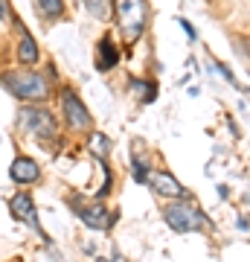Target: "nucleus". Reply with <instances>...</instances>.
Instances as JSON below:
<instances>
[{
	"label": "nucleus",
	"instance_id": "obj_1",
	"mask_svg": "<svg viewBox=\"0 0 250 262\" xmlns=\"http://www.w3.org/2000/svg\"><path fill=\"white\" fill-rule=\"evenodd\" d=\"M0 84H3L6 94L20 99L24 105H44L50 99V94H53L50 82L38 70H3Z\"/></svg>",
	"mask_w": 250,
	"mask_h": 262
},
{
	"label": "nucleus",
	"instance_id": "obj_2",
	"mask_svg": "<svg viewBox=\"0 0 250 262\" xmlns=\"http://www.w3.org/2000/svg\"><path fill=\"white\" fill-rule=\"evenodd\" d=\"M18 128L27 131L32 140H41V143H53L58 137L56 114L47 105H24L18 111Z\"/></svg>",
	"mask_w": 250,
	"mask_h": 262
},
{
	"label": "nucleus",
	"instance_id": "obj_3",
	"mask_svg": "<svg viewBox=\"0 0 250 262\" xmlns=\"http://www.w3.org/2000/svg\"><path fill=\"white\" fill-rule=\"evenodd\" d=\"M163 219L166 225L177 233H201V230H213V222L207 219L192 201H184V198H175L169 207H163Z\"/></svg>",
	"mask_w": 250,
	"mask_h": 262
},
{
	"label": "nucleus",
	"instance_id": "obj_4",
	"mask_svg": "<svg viewBox=\"0 0 250 262\" xmlns=\"http://www.w3.org/2000/svg\"><path fill=\"white\" fill-rule=\"evenodd\" d=\"M113 12H117L125 41H137L146 29V18H148L146 0H113Z\"/></svg>",
	"mask_w": 250,
	"mask_h": 262
},
{
	"label": "nucleus",
	"instance_id": "obj_5",
	"mask_svg": "<svg viewBox=\"0 0 250 262\" xmlns=\"http://www.w3.org/2000/svg\"><path fill=\"white\" fill-rule=\"evenodd\" d=\"M58 99H61V120L67 122V128H70V131H79V134L93 128L90 111H87V105L79 99V94H76L73 88H61Z\"/></svg>",
	"mask_w": 250,
	"mask_h": 262
},
{
	"label": "nucleus",
	"instance_id": "obj_6",
	"mask_svg": "<svg viewBox=\"0 0 250 262\" xmlns=\"http://www.w3.org/2000/svg\"><path fill=\"white\" fill-rule=\"evenodd\" d=\"M70 210H73L90 230H108V227L113 225V213H108V207H105L102 201L84 204L79 195H70Z\"/></svg>",
	"mask_w": 250,
	"mask_h": 262
},
{
	"label": "nucleus",
	"instance_id": "obj_7",
	"mask_svg": "<svg viewBox=\"0 0 250 262\" xmlns=\"http://www.w3.org/2000/svg\"><path fill=\"white\" fill-rule=\"evenodd\" d=\"M9 213H12L15 222L29 225L47 242V233L41 230V222H38V213H35V198H32V192H15V195L9 198Z\"/></svg>",
	"mask_w": 250,
	"mask_h": 262
},
{
	"label": "nucleus",
	"instance_id": "obj_8",
	"mask_svg": "<svg viewBox=\"0 0 250 262\" xmlns=\"http://www.w3.org/2000/svg\"><path fill=\"white\" fill-rule=\"evenodd\" d=\"M12 27L18 29V61L24 67H32V64H38V58H41V50H38V41L32 38V32H29L24 24H20V18L18 15H12Z\"/></svg>",
	"mask_w": 250,
	"mask_h": 262
},
{
	"label": "nucleus",
	"instance_id": "obj_9",
	"mask_svg": "<svg viewBox=\"0 0 250 262\" xmlns=\"http://www.w3.org/2000/svg\"><path fill=\"white\" fill-rule=\"evenodd\" d=\"M9 178L15 181V184H24V187H29V184H38V181H41V166H38V160L27 158V155H20V158L12 160Z\"/></svg>",
	"mask_w": 250,
	"mask_h": 262
},
{
	"label": "nucleus",
	"instance_id": "obj_10",
	"mask_svg": "<svg viewBox=\"0 0 250 262\" xmlns=\"http://www.w3.org/2000/svg\"><path fill=\"white\" fill-rule=\"evenodd\" d=\"M151 187L157 195H166V198H186L189 192L184 189V184H177L175 175H169V172H151Z\"/></svg>",
	"mask_w": 250,
	"mask_h": 262
},
{
	"label": "nucleus",
	"instance_id": "obj_11",
	"mask_svg": "<svg viewBox=\"0 0 250 262\" xmlns=\"http://www.w3.org/2000/svg\"><path fill=\"white\" fill-rule=\"evenodd\" d=\"M117 64H120V50H117L111 35H102L99 44H96V67H99L102 73H108V70H113Z\"/></svg>",
	"mask_w": 250,
	"mask_h": 262
},
{
	"label": "nucleus",
	"instance_id": "obj_12",
	"mask_svg": "<svg viewBox=\"0 0 250 262\" xmlns=\"http://www.w3.org/2000/svg\"><path fill=\"white\" fill-rule=\"evenodd\" d=\"M32 6H35V12L41 15L44 20H50V24H56V20L64 18V0H32Z\"/></svg>",
	"mask_w": 250,
	"mask_h": 262
},
{
	"label": "nucleus",
	"instance_id": "obj_13",
	"mask_svg": "<svg viewBox=\"0 0 250 262\" xmlns=\"http://www.w3.org/2000/svg\"><path fill=\"white\" fill-rule=\"evenodd\" d=\"M128 91L137 96L143 105H148V102H154V99H157V84L146 82V79H128Z\"/></svg>",
	"mask_w": 250,
	"mask_h": 262
},
{
	"label": "nucleus",
	"instance_id": "obj_14",
	"mask_svg": "<svg viewBox=\"0 0 250 262\" xmlns=\"http://www.w3.org/2000/svg\"><path fill=\"white\" fill-rule=\"evenodd\" d=\"M82 3H84V9L99 20H108L113 12V0H82Z\"/></svg>",
	"mask_w": 250,
	"mask_h": 262
},
{
	"label": "nucleus",
	"instance_id": "obj_15",
	"mask_svg": "<svg viewBox=\"0 0 250 262\" xmlns=\"http://www.w3.org/2000/svg\"><path fill=\"white\" fill-rule=\"evenodd\" d=\"M87 146H90V151L99 160H105L108 158V151H111V140H108L105 134H99V131H93L90 137H87Z\"/></svg>",
	"mask_w": 250,
	"mask_h": 262
},
{
	"label": "nucleus",
	"instance_id": "obj_16",
	"mask_svg": "<svg viewBox=\"0 0 250 262\" xmlns=\"http://www.w3.org/2000/svg\"><path fill=\"white\" fill-rule=\"evenodd\" d=\"M131 166H134V181L137 184H148V166L143 158H131Z\"/></svg>",
	"mask_w": 250,
	"mask_h": 262
},
{
	"label": "nucleus",
	"instance_id": "obj_17",
	"mask_svg": "<svg viewBox=\"0 0 250 262\" xmlns=\"http://www.w3.org/2000/svg\"><path fill=\"white\" fill-rule=\"evenodd\" d=\"M15 12L9 9V0H0V20H12Z\"/></svg>",
	"mask_w": 250,
	"mask_h": 262
},
{
	"label": "nucleus",
	"instance_id": "obj_18",
	"mask_svg": "<svg viewBox=\"0 0 250 262\" xmlns=\"http://www.w3.org/2000/svg\"><path fill=\"white\" fill-rule=\"evenodd\" d=\"M215 67H218V73H221L224 79H227V82H233V84H236V79H233V73L227 70V67H224V64H215Z\"/></svg>",
	"mask_w": 250,
	"mask_h": 262
},
{
	"label": "nucleus",
	"instance_id": "obj_19",
	"mask_svg": "<svg viewBox=\"0 0 250 262\" xmlns=\"http://www.w3.org/2000/svg\"><path fill=\"white\" fill-rule=\"evenodd\" d=\"M180 27H184V32H186L189 38H195V29L189 27V20H184V18H180Z\"/></svg>",
	"mask_w": 250,
	"mask_h": 262
},
{
	"label": "nucleus",
	"instance_id": "obj_20",
	"mask_svg": "<svg viewBox=\"0 0 250 262\" xmlns=\"http://www.w3.org/2000/svg\"><path fill=\"white\" fill-rule=\"evenodd\" d=\"M9 262H20V259H9Z\"/></svg>",
	"mask_w": 250,
	"mask_h": 262
}]
</instances>
